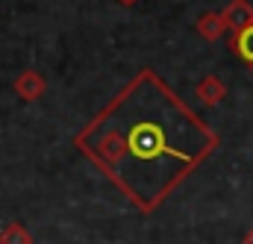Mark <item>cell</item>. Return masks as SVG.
Returning a JSON list of instances; mask_svg holds the SVG:
<instances>
[{
	"label": "cell",
	"mask_w": 253,
	"mask_h": 244,
	"mask_svg": "<svg viewBox=\"0 0 253 244\" xmlns=\"http://www.w3.org/2000/svg\"><path fill=\"white\" fill-rule=\"evenodd\" d=\"M218 144V132L153 68H141L74 135V147L141 215L156 212Z\"/></svg>",
	"instance_id": "1"
},
{
	"label": "cell",
	"mask_w": 253,
	"mask_h": 244,
	"mask_svg": "<svg viewBox=\"0 0 253 244\" xmlns=\"http://www.w3.org/2000/svg\"><path fill=\"white\" fill-rule=\"evenodd\" d=\"M12 88H15V94H18L24 103H36V100L44 97V91H47V80H44L39 71L27 68V71H21V74L15 77Z\"/></svg>",
	"instance_id": "2"
},
{
	"label": "cell",
	"mask_w": 253,
	"mask_h": 244,
	"mask_svg": "<svg viewBox=\"0 0 253 244\" xmlns=\"http://www.w3.org/2000/svg\"><path fill=\"white\" fill-rule=\"evenodd\" d=\"M221 15H224L227 30L239 33V30H245V27H251L253 24V3L251 0H230L227 9H224Z\"/></svg>",
	"instance_id": "3"
},
{
	"label": "cell",
	"mask_w": 253,
	"mask_h": 244,
	"mask_svg": "<svg viewBox=\"0 0 253 244\" xmlns=\"http://www.w3.org/2000/svg\"><path fill=\"white\" fill-rule=\"evenodd\" d=\"M194 94H197V100H200L203 106H218V103L227 97V85L221 82V77L206 74V77L194 85Z\"/></svg>",
	"instance_id": "4"
},
{
	"label": "cell",
	"mask_w": 253,
	"mask_h": 244,
	"mask_svg": "<svg viewBox=\"0 0 253 244\" xmlns=\"http://www.w3.org/2000/svg\"><path fill=\"white\" fill-rule=\"evenodd\" d=\"M230 50L236 53V59L245 62V65L253 71V24L230 36Z\"/></svg>",
	"instance_id": "5"
},
{
	"label": "cell",
	"mask_w": 253,
	"mask_h": 244,
	"mask_svg": "<svg viewBox=\"0 0 253 244\" xmlns=\"http://www.w3.org/2000/svg\"><path fill=\"white\" fill-rule=\"evenodd\" d=\"M194 30H197L206 41H218V39L224 36L227 24H224V15H221V12H203V15L197 18Z\"/></svg>",
	"instance_id": "6"
},
{
	"label": "cell",
	"mask_w": 253,
	"mask_h": 244,
	"mask_svg": "<svg viewBox=\"0 0 253 244\" xmlns=\"http://www.w3.org/2000/svg\"><path fill=\"white\" fill-rule=\"evenodd\" d=\"M0 244H33V236H30V230L24 224L12 221V224H6L0 230Z\"/></svg>",
	"instance_id": "7"
},
{
	"label": "cell",
	"mask_w": 253,
	"mask_h": 244,
	"mask_svg": "<svg viewBox=\"0 0 253 244\" xmlns=\"http://www.w3.org/2000/svg\"><path fill=\"white\" fill-rule=\"evenodd\" d=\"M245 244H253V227L248 230V236H245Z\"/></svg>",
	"instance_id": "8"
},
{
	"label": "cell",
	"mask_w": 253,
	"mask_h": 244,
	"mask_svg": "<svg viewBox=\"0 0 253 244\" xmlns=\"http://www.w3.org/2000/svg\"><path fill=\"white\" fill-rule=\"evenodd\" d=\"M121 6H132V3H138V0H118Z\"/></svg>",
	"instance_id": "9"
}]
</instances>
